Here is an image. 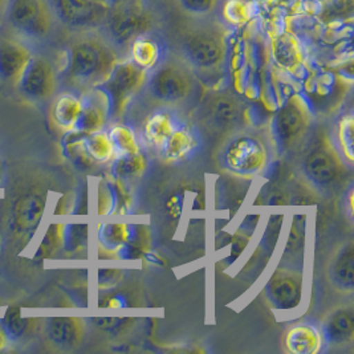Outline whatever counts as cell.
Instances as JSON below:
<instances>
[{"instance_id": "cell-1", "label": "cell", "mask_w": 354, "mask_h": 354, "mask_svg": "<svg viewBox=\"0 0 354 354\" xmlns=\"http://www.w3.org/2000/svg\"><path fill=\"white\" fill-rule=\"evenodd\" d=\"M117 64V53L108 40L84 36L68 52V77L80 85L104 84Z\"/></svg>"}, {"instance_id": "cell-2", "label": "cell", "mask_w": 354, "mask_h": 354, "mask_svg": "<svg viewBox=\"0 0 354 354\" xmlns=\"http://www.w3.org/2000/svg\"><path fill=\"white\" fill-rule=\"evenodd\" d=\"M6 17L12 30L30 39L47 37L55 24L49 0H10Z\"/></svg>"}, {"instance_id": "cell-3", "label": "cell", "mask_w": 354, "mask_h": 354, "mask_svg": "<svg viewBox=\"0 0 354 354\" xmlns=\"http://www.w3.org/2000/svg\"><path fill=\"white\" fill-rule=\"evenodd\" d=\"M182 52L189 64L201 71H212L223 64L227 53L225 37L216 30L198 28L186 33Z\"/></svg>"}, {"instance_id": "cell-4", "label": "cell", "mask_w": 354, "mask_h": 354, "mask_svg": "<svg viewBox=\"0 0 354 354\" xmlns=\"http://www.w3.org/2000/svg\"><path fill=\"white\" fill-rule=\"evenodd\" d=\"M105 26L113 43L118 47H127L137 37L147 35L154 26V20L144 6H127L111 8Z\"/></svg>"}, {"instance_id": "cell-5", "label": "cell", "mask_w": 354, "mask_h": 354, "mask_svg": "<svg viewBox=\"0 0 354 354\" xmlns=\"http://www.w3.org/2000/svg\"><path fill=\"white\" fill-rule=\"evenodd\" d=\"M150 93L163 102H179L193 91V76L185 65L169 62L156 69L149 81Z\"/></svg>"}, {"instance_id": "cell-6", "label": "cell", "mask_w": 354, "mask_h": 354, "mask_svg": "<svg viewBox=\"0 0 354 354\" xmlns=\"http://www.w3.org/2000/svg\"><path fill=\"white\" fill-rule=\"evenodd\" d=\"M55 15L72 28H96L105 26L111 7L97 0H52Z\"/></svg>"}, {"instance_id": "cell-7", "label": "cell", "mask_w": 354, "mask_h": 354, "mask_svg": "<svg viewBox=\"0 0 354 354\" xmlns=\"http://www.w3.org/2000/svg\"><path fill=\"white\" fill-rule=\"evenodd\" d=\"M145 81V69L130 60L114 65L109 77L104 82V86L112 97L115 108H121L130 97L142 88Z\"/></svg>"}, {"instance_id": "cell-8", "label": "cell", "mask_w": 354, "mask_h": 354, "mask_svg": "<svg viewBox=\"0 0 354 354\" xmlns=\"http://www.w3.org/2000/svg\"><path fill=\"white\" fill-rule=\"evenodd\" d=\"M23 93L33 100H46L53 95L57 79L53 65L43 56H32L19 81Z\"/></svg>"}, {"instance_id": "cell-9", "label": "cell", "mask_w": 354, "mask_h": 354, "mask_svg": "<svg viewBox=\"0 0 354 354\" xmlns=\"http://www.w3.org/2000/svg\"><path fill=\"white\" fill-rule=\"evenodd\" d=\"M267 161L266 147L252 137H241L228 146L225 162L236 173L251 174L260 170Z\"/></svg>"}, {"instance_id": "cell-10", "label": "cell", "mask_w": 354, "mask_h": 354, "mask_svg": "<svg viewBox=\"0 0 354 354\" xmlns=\"http://www.w3.org/2000/svg\"><path fill=\"white\" fill-rule=\"evenodd\" d=\"M32 56L30 48L23 43L10 37H0V79L19 84Z\"/></svg>"}, {"instance_id": "cell-11", "label": "cell", "mask_w": 354, "mask_h": 354, "mask_svg": "<svg viewBox=\"0 0 354 354\" xmlns=\"http://www.w3.org/2000/svg\"><path fill=\"white\" fill-rule=\"evenodd\" d=\"M268 295L279 309H292L299 306L303 293V281L300 276L287 271H279L268 283Z\"/></svg>"}, {"instance_id": "cell-12", "label": "cell", "mask_w": 354, "mask_h": 354, "mask_svg": "<svg viewBox=\"0 0 354 354\" xmlns=\"http://www.w3.org/2000/svg\"><path fill=\"white\" fill-rule=\"evenodd\" d=\"M46 199L40 194H27L19 198L12 209L14 227L19 234H27L35 230L44 214Z\"/></svg>"}, {"instance_id": "cell-13", "label": "cell", "mask_w": 354, "mask_h": 354, "mask_svg": "<svg viewBox=\"0 0 354 354\" xmlns=\"http://www.w3.org/2000/svg\"><path fill=\"white\" fill-rule=\"evenodd\" d=\"M306 174L317 185L332 183L339 173V161L336 154L328 147L315 149L304 163Z\"/></svg>"}, {"instance_id": "cell-14", "label": "cell", "mask_w": 354, "mask_h": 354, "mask_svg": "<svg viewBox=\"0 0 354 354\" xmlns=\"http://www.w3.org/2000/svg\"><path fill=\"white\" fill-rule=\"evenodd\" d=\"M308 118L299 102L290 101L274 118V130L283 144H292L306 130Z\"/></svg>"}, {"instance_id": "cell-15", "label": "cell", "mask_w": 354, "mask_h": 354, "mask_svg": "<svg viewBox=\"0 0 354 354\" xmlns=\"http://www.w3.org/2000/svg\"><path fill=\"white\" fill-rule=\"evenodd\" d=\"M49 341L60 349H73L80 345L82 325L80 320L72 317H55L47 325Z\"/></svg>"}, {"instance_id": "cell-16", "label": "cell", "mask_w": 354, "mask_h": 354, "mask_svg": "<svg viewBox=\"0 0 354 354\" xmlns=\"http://www.w3.org/2000/svg\"><path fill=\"white\" fill-rule=\"evenodd\" d=\"M284 345L293 354H315L320 351L322 335L310 325H296L288 330Z\"/></svg>"}, {"instance_id": "cell-17", "label": "cell", "mask_w": 354, "mask_h": 354, "mask_svg": "<svg viewBox=\"0 0 354 354\" xmlns=\"http://www.w3.org/2000/svg\"><path fill=\"white\" fill-rule=\"evenodd\" d=\"M272 53L276 63L290 71L299 66L303 60L299 41L287 33L274 37L272 41Z\"/></svg>"}, {"instance_id": "cell-18", "label": "cell", "mask_w": 354, "mask_h": 354, "mask_svg": "<svg viewBox=\"0 0 354 354\" xmlns=\"http://www.w3.org/2000/svg\"><path fill=\"white\" fill-rule=\"evenodd\" d=\"M130 55L134 64L147 71L150 68H154L158 63L161 49L154 39L149 37L147 35H142L131 41Z\"/></svg>"}, {"instance_id": "cell-19", "label": "cell", "mask_w": 354, "mask_h": 354, "mask_svg": "<svg viewBox=\"0 0 354 354\" xmlns=\"http://www.w3.org/2000/svg\"><path fill=\"white\" fill-rule=\"evenodd\" d=\"M328 336L335 342H348L353 337L354 317L353 313L346 309H339L330 315L326 322Z\"/></svg>"}, {"instance_id": "cell-20", "label": "cell", "mask_w": 354, "mask_h": 354, "mask_svg": "<svg viewBox=\"0 0 354 354\" xmlns=\"http://www.w3.org/2000/svg\"><path fill=\"white\" fill-rule=\"evenodd\" d=\"M209 113L218 127H230L239 117V106L232 97L219 95L211 100Z\"/></svg>"}, {"instance_id": "cell-21", "label": "cell", "mask_w": 354, "mask_h": 354, "mask_svg": "<svg viewBox=\"0 0 354 354\" xmlns=\"http://www.w3.org/2000/svg\"><path fill=\"white\" fill-rule=\"evenodd\" d=\"M82 104L80 100L72 95L59 97L53 106L55 121L63 128H72L76 125L80 115Z\"/></svg>"}, {"instance_id": "cell-22", "label": "cell", "mask_w": 354, "mask_h": 354, "mask_svg": "<svg viewBox=\"0 0 354 354\" xmlns=\"http://www.w3.org/2000/svg\"><path fill=\"white\" fill-rule=\"evenodd\" d=\"M173 122L165 113H157L146 122L145 133L147 140L154 145H163L171 136Z\"/></svg>"}, {"instance_id": "cell-23", "label": "cell", "mask_w": 354, "mask_h": 354, "mask_svg": "<svg viewBox=\"0 0 354 354\" xmlns=\"http://www.w3.org/2000/svg\"><path fill=\"white\" fill-rule=\"evenodd\" d=\"M333 274L341 287L344 288L353 287L354 254L352 245H349L339 254L333 266Z\"/></svg>"}, {"instance_id": "cell-24", "label": "cell", "mask_w": 354, "mask_h": 354, "mask_svg": "<svg viewBox=\"0 0 354 354\" xmlns=\"http://www.w3.org/2000/svg\"><path fill=\"white\" fill-rule=\"evenodd\" d=\"M165 144L169 158L179 160L193 150L194 140L186 131H173Z\"/></svg>"}, {"instance_id": "cell-25", "label": "cell", "mask_w": 354, "mask_h": 354, "mask_svg": "<svg viewBox=\"0 0 354 354\" xmlns=\"http://www.w3.org/2000/svg\"><path fill=\"white\" fill-rule=\"evenodd\" d=\"M225 21L232 26H242L251 19V7L244 0H227L223 7Z\"/></svg>"}, {"instance_id": "cell-26", "label": "cell", "mask_w": 354, "mask_h": 354, "mask_svg": "<svg viewBox=\"0 0 354 354\" xmlns=\"http://www.w3.org/2000/svg\"><path fill=\"white\" fill-rule=\"evenodd\" d=\"M102 122H104V111L98 105L91 104L85 108L82 106L76 125L82 131L95 133L101 128Z\"/></svg>"}, {"instance_id": "cell-27", "label": "cell", "mask_w": 354, "mask_h": 354, "mask_svg": "<svg viewBox=\"0 0 354 354\" xmlns=\"http://www.w3.org/2000/svg\"><path fill=\"white\" fill-rule=\"evenodd\" d=\"M179 8L187 14L195 17H209L211 15L218 4L219 0H177Z\"/></svg>"}, {"instance_id": "cell-28", "label": "cell", "mask_w": 354, "mask_h": 354, "mask_svg": "<svg viewBox=\"0 0 354 354\" xmlns=\"http://www.w3.org/2000/svg\"><path fill=\"white\" fill-rule=\"evenodd\" d=\"M112 145L117 146L118 150H121L124 154H137L138 153V146L136 144L134 136L131 130L125 128V127H117L112 130L109 136Z\"/></svg>"}, {"instance_id": "cell-29", "label": "cell", "mask_w": 354, "mask_h": 354, "mask_svg": "<svg viewBox=\"0 0 354 354\" xmlns=\"http://www.w3.org/2000/svg\"><path fill=\"white\" fill-rule=\"evenodd\" d=\"M353 117H344L338 127V141L349 162H353Z\"/></svg>"}, {"instance_id": "cell-30", "label": "cell", "mask_w": 354, "mask_h": 354, "mask_svg": "<svg viewBox=\"0 0 354 354\" xmlns=\"http://www.w3.org/2000/svg\"><path fill=\"white\" fill-rule=\"evenodd\" d=\"M88 151L97 160H108L112 156V141L105 134L95 131L88 140Z\"/></svg>"}, {"instance_id": "cell-31", "label": "cell", "mask_w": 354, "mask_h": 354, "mask_svg": "<svg viewBox=\"0 0 354 354\" xmlns=\"http://www.w3.org/2000/svg\"><path fill=\"white\" fill-rule=\"evenodd\" d=\"M146 161L144 156L137 154H129L127 157H124L122 160L117 162L115 165V170L120 176L122 177H130V176H137L141 171H144Z\"/></svg>"}, {"instance_id": "cell-32", "label": "cell", "mask_w": 354, "mask_h": 354, "mask_svg": "<svg viewBox=\"0 0 354 354\" xmlns=\"http://www.w3.org/2000/svg\"><path fill=\"white\" fill-rule=\"evenodd\" d=\"M4 326H6V330L8 332V335H11L12 337H19L24 333V330L27 328V320L21 317L19 308L11 306L6 313Z\"/></svg>"}, {"instance_id": "cell-33", "label": "cell", "mask_w": 354, "mask_h": 354, "mask_svg": "<svg viewBox=\"0 0 354 354\" xmlns=\"http://www.w3.org/2000/svg\"><path fill=\"white\" fill-rule=\"evenodd\" d=\"M62 239V225H50L43 242L40 244L37 258H49L57 248Z\"/></svg>"}, {"instance_id": "cell-34", "label": "cell", "mask_w": 354, "mask_h": 354, "mask_svg": "<svg viewBox=\"0 0 354 354\" xmlns=\"http://www.w3.org/2000/svg\"><path fill=\"white\" fill-rule=\"evenodd\" d=\"M102 238H104L106 242L109 243V244L122 243L125 241V238H127L125 227L120 225H108V227L104 230Z\"/></svg>"}, {"instance_id": "cell-35", "label": "cell", "mask_w": 354, "mask_h": 354, "mask_svg": "<svg viewBox=\"0 0 354 354\" xmlns=\"http://www.w3.org/2000/svg\"><path fill=\"white\" fill-rule=\"evenodd\" d=\"M128 319H115V317H102V319H95L93 322L98 328H101L105 332H117L120 330L124 325H127L128 322H125Z\"/></svg>"}, {"instance_id": "cell-36", "label": "cell", "mask_w": 354, "mask_h": 354, "mask_svg": "<svg viewBox=\"0 0 354 354\" xmlns=\"http://www.w3.org/2000/svg\"><path fill=\"white\" fill-rule=\"evenodd\" d=\"M111 8H120L127 6H142V0H106Z\"/></svg>"}, {"instance_id": "cell-37", "label": "cell", "mask_w": 354, "mask_h": 354, "mask_svg": "<svg viewBox=\"0 0 354 354\" xmlns=\"http://www.w3.org/2000/svg\"><path fill=\"white\" fill-rule=\"evenodd\" d=\"M117 276H118L117 271H114V270H105V271H101L98 274V279H100V283L109 281V279H113L114 281H117Z\"/></svg>"}, {"instance_id": "cell-38", "label": "cell", "mask_w": 354, "mask_h": 354, "mask_svg": "<svg viewBox=\"0 0 354 354\" xmlns=\"http://www.w3.org/2000/svg\"><path fill=\"white\" fill-rule=\"evenodd\" d=\"M8 3H10V0H0V17H6Z\"/></svg>"}, {"instance_id": "cell-39", "label": "cell", "mask_w": 354, "mask_h": 354, "mask_svg": "<svg viewBox=\"0 0 354 354\" xmlns=\"http://www.w3.org/2000/svg\"><path fill=\"white\" fill-rule=\"evenodd\" d=\"M4 344H6V338H4V335L0 332V351L4 346Z\"/></svg>"}, {"instance_id": "cell-40", "label": "cell", "mask_w": 354, "mask_h": 354, "mask_svg": "<svg viewBox=\"0 0 354 354\" xmlns=\"http://www.w3.org/2000/svg\"><path fill=\"white\" fill-rule=\"evenodd\" d=\"M97 1H102V3H106V0H97Z\"/></svg>"}]
</instances>
